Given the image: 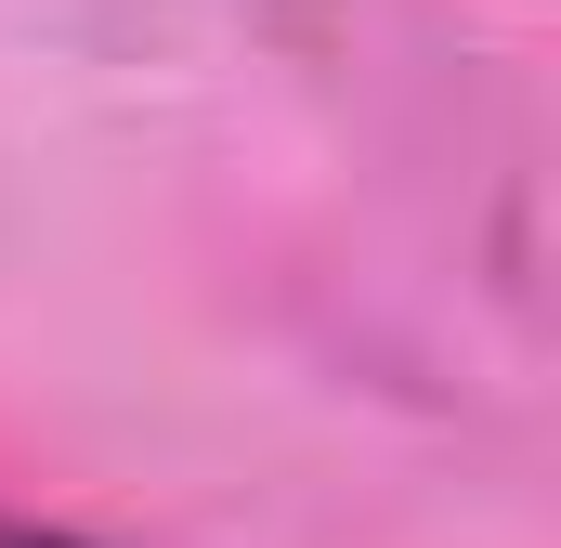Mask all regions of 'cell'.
<instances>
[{"label":"cell","instance_id":"6da1fadb","mask_svg":"<svg viewBox=\"0 0 561 548\" xmlns=\"http://www.w3.org/2000/svg\"><path fill=\"white\" fill-rule=\"evenodd\" d=\"M0 548H92V536H53V523H0Z\"/></svg>","mask_w":561,"mask_h":548}]
</instances>
